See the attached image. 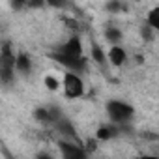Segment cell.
<instances>
[{
	"label": "cell",
	"instance_id": "obj_3",
	"mask_svg": "<svg viewBox=\"0 0 159 159\" xmlns=\"http://www.w3.org/2000/svg\"><path fill=\"white\" fill-rule=\"evenodd\" d=\"M60 88L64 90V96L67 99H79V98H83L84 92H86L83 77L77 71H66L64 73L62 81H60Z\"/></svg>",
	"mask_w": 159,
	"mask_h": 159
},
{
	"label": "cell",
	"instance_id": "obj_2",
	"mask_svg": "<svg viewBox=\"0 0 159 159\" xmlns=\"http://www.w3.org/2000/svg\"><path fill=\"white\" fill-rule=\"evenodd\" d=\"M105 111H107L111 122L116 125H124V124L131 122L135 116L133 105H129L127 101H122V99H109L105 105Z\"/></svg>",
	"mask_w": 159,
	"mask_h": 159
},
{
	"label": "cell",
	"instance_id": "obj_4",
	"mask_svg": "<svg viewBox=\"0 0 159 159\" xmlns=\"http://www.w3.org/2000/svg\"><path fill=\"white\" fill-rule=\"evenodd\" d=\"M15 75V54L10 45L4 47L2 54H0V79L2 81H10Z\"/></svg>",
	"mask_w": 159,
	"mask_h": 159
},
{
	"label": "cell",
	"instance_id": "obj_7",
	"mask_svg": "<svg viewBox=\"0 0 159 159\" xmlns=\"http://www.w3.org/2000/svg\"><path fill=\"white\" fill-rule=\"evenodd\" d=\"M34 66H32V58L26 54V52H19L15 54V73L23 75V77H28L32 73Z\"/></svg>",
	"mask_w": 159,
	"mask_h": 159
},
{
	"label": "cell",
	"instance_id": "obj_1",
	"mask_svg": "<svg viewBox=\"0 0 159 159\" xmlns=\"http://www.w3.org/2000/svg\"><path fill=\"white\" fill-rule=\"evenodd\" d=\"M51 56H52L54 62L64 66L67 71H77L79 73L86 67L84 49H83V41L79 36H71L69 39H66L62 45H58L54 49V52Z\"/></svg>",
	"mask_w": 159,
	"mask_h": 159
},
{
	"label": "cell",
	"instance_id": "obj_9",
	"mask_svg": "<svg viewBox=\"0 0 159 159\" xmlns=\"http://www.w3.org/2000/svg\"><path fill=\"white\" fill-rule=\"evenodd\" d=\"M146 26H150L152 30H159V10L157 8H152L148 13H146Z\"/></svg>",
	"mask_w": 159,
	"mask_h": 159
},
{
	"label": "cell",
	"instance_id": "obj_6",
	"mask_svg": "<svg viewBox=\"0 0 159 159\" xmlns=\"http://www.w3.org/2000/svg\"><path fill=\"white\" fill-rule=\"evenodd\" d=\"M105 54H107V62H109L112 67H122V66L127 62V52H125V49H124L120 43L111 45Z\"/></svg>",
	"mask_w": 159,
	"mask_h": 159
},
{
	"label": "cell",
	"instance_id": "obj_5",
	"mask_svg": "<svg viewBox=\"0 0 159 159\" xmlns=\"http://www.w3.org/2000/svg\"><path fill=\"white\" fill-rule=\"evenodd\" d=\"M58 150H60V155L66 157V159H77V157H84L86 155V152H84V148L81 144L77 140H69V139L58 140Z\"/></svg>",
	"mask_w": 159,
	"mask_h": 159
},
{
	"label": "cell",
	"instance_id": "obj_15",
	"mask_svg": "<svg viewBox=\"0 0 159 159\" xmlns=\"http://www.w3.org/2000/svg\"><path fill=\"white\" fill-rule=\"evenodd\" d=\"M0 83H2V79H0Z\"/></svg>",
	"mask_w": 159,
	"mask_h": 159
},
{
	"label": "cell",
	"instance_id": "obj_10",
	"mask_svg": "<svg viewBox=\"0 0 159 159\" xmlns=\"http://www.w3.org/2000/svg\"><path fill=\"white\" fill-rule=\"evenodd\" d=\"M43 84H45V88L49 92H56V90H60V79L54 77V75H45Z\"/></svg>",
	"mask_w": 159,
	"mask_h": 159
},
{
	"label": "cell",
	"instance_id": "obj_14",
	"mask_svg": "<svg viewBox=\"0 0 159 159\" xmlns=\"http://www.w3.org/2000/svg\"><path fill=\"white\" fill-rule=\"evenodd\" d=\"M10 4H11V8H13L15 11H19V10L28 8V0H10Z\"/></svg>",
	"mask_w": 159,
	"mask_h": 159
},
{
	"label": "cell",
	"instance_id": "obj_8",
	"mask_svg": "<svg viewBox=\"0 0 159 159\" xmlns=\"http://www.w3.org/2000/svg\"><path fill=\"white\" fill-rule=\"evenodd\" d=\"M103 36H105V39H107L111 45H114V43H120V41L124 39V34H122V30H120L118 26H114V25L107 26V28H105V32H103Z\"/></svg>",
	"mask_w": 159,
	"mask_h": 159
},
{
	"label": "cell",
	"instance_id": "obj_11",
	"mask_svg": "<svg viewBox=\"0 0 159 159\" xmlns=\"http://www.w3.org/2000/svg\"><path fill=\"white\" fill-rule=\"evenodd\" d=\"M92 58H94V62H98V64H105V62H107L105 51H103L101 47H98V45L92 47Z\"/></svg>",
	"mask_w": 159,
	"mask_h": 159
},
{
	"label": "cell",
	"instance_id": "obj_12",
	"mask_svg": "<svg viewBox=\"0 0 159 159\" xmlns=\"http://www.w3.org/2000/svg\"><path fill=\"white\" fill-rule=\"evenodd\" d=\"M112 137H114V129L109 127V125H103V127L98 131V139H99V140H109V139H112Z\"/></svg>",
	"mask_w": 159,
	"mask_h": 159
},
{
	"label": "cell",
	"instance_id": "obj_13",
	"mask_svg": "<svg viewBox=\"0 0 159 159\" xmlns=\"http://www.w3.org/2000/svg\"><path fill=\"white\" fill-rule=\"evenodd\" d=\"M45 6H52L56 10H64L69 6V0H45Z\"/></svg>",
	"mask_w": 159,
	"mask_h": 159
}]
</instances>
